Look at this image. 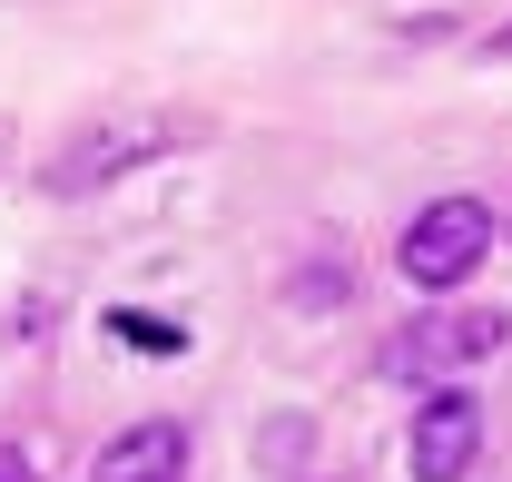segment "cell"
<instances>
[{"instance_id":"9c48e42d","label":"cell","mask_w":512,"mask_h":482,"mask_svg":"<svg viewBox=\"0 0 512 482\" xmlns=\"http://www.w3.org/2000/svg\"><path fill=\"white\" fill-rule=\"evenodd\" d=\"M503 237H512V207H503Z\"/></svg>"},{"instance_id":"277c9868","label":"cell","mask_w":512,"mask_h":482,"mask_svg":"<svg viewBox=\"0 0 512 482\" xmlns=\"http://www.w3.org/2000/svg\"><path fill=\"white\" fill-rule=\"evenodd\" d=\"M473 453H483V404L473 394H434L414 414V433H404V473L414 482H463Z\"/></svg>"},{"instance_id":"ba28073f","label":"cell","mask_w":512,"mask_h":482,"mask_svg":"<svg viewBox=\"0 0 512 482\" xmlns=\"http://www.w3.org/2000/svg\"><path fill=\"white\" fill-rule=\"evenodd\" d=\"M483 50H493V60H512V30H493V40H483Z\"/></svg>"},{"instance_id":"3957f363","label":"cell","mask_w":512,"mask_h":482,"mask_svg":"<svg viewBox=\"0 0 512 482\" xmlns=\"http://www.w3.org/2000/svg\"><path fill=\"white\" fill-rule=\"evenodd\" d=\"M503 345H512L503 305H444V315H414L394 335V374H463V364L503 355Z\"/></svg>"},{"instance_id":"5b68a950","label":"cell","mask_w":512,"mask_h":482,"mask_svg":"<svg viewBox=\"0 0 512 482\" xmlns=\"http://www.w3.org/2000/svg\"><path fill=\"white\" fill-rule=\"evenodd\" d=\"M89 482H188V423H128Z\"/></svg>"},{"instance_id":"52a82bcc","label":"cell","mask_w":512,"mask_h":482,"mask_svg":"<svg viewBox=\"0 0 512 482\" xmlns=\"http://www.w3.org/2000/svg\"><path fill=\"white\" fill-rule=\"evenodd\" d=\"M0 482H40V473H30V463H20V453H0Z\"/></svg>"},{"instance_id":"7a4b0ae2","label":"cell","mask_w":512,"mask_h":482,"mask_svg":"<svg viewBox=\"0 0 512 482\" xmlns=\"http://www.w3.org/2000/svg\"><path fill=\"white\" fill-rule=\"evenodd\" d=\"M483 246H493V207H483V197H434V207L404 227L394 266H404V286L444 296L453 276H473V256H483Z\"/></svg>"},{"instance_id":"8992f818","label":"cell","mask_w":512,"mask_h":482,"mask_svg":"<svg viewBox=\"0 0 512 482\" xmlns=\"http://www.w3.org/2000/svg\"><path fill=\"white\" fill-rule=\"evenodd\" d=\"M109 335H128V345H148V355H178V345H188L178 325H158V315H138V305H119V315H109Z\"/></svg>"},{"instance_id":"6da1fadb","label":"cell","mask_w":512,"mask_h":482,"mask_svg":"<svg viewBox=\"0 0 512 482\" xmlns=\"http://www.w3.org/2000/svg\"><path fill=\"white\" fill-rule=\"evenodd\" d=\"M188 138H197V119H89L60 158L40 168V187H50V197H89V187L128 178V168H148V158H168V148H188Z\"/></svg>"}]
</instances>
